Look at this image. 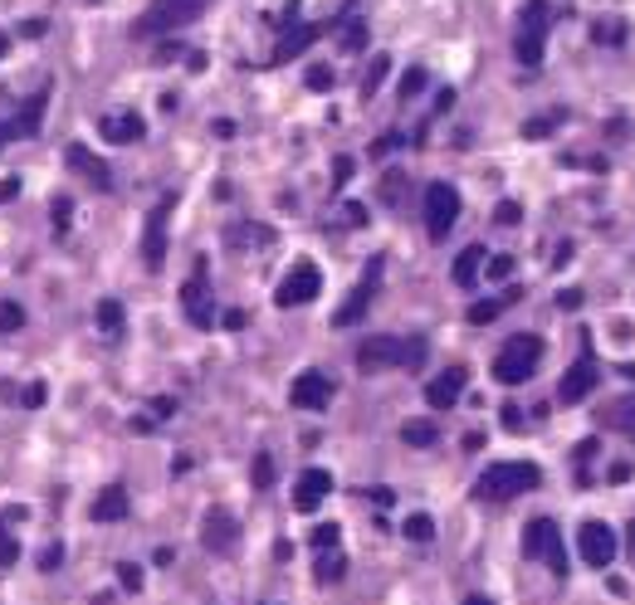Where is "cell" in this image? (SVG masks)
I'll use <instances>...</instances> for the list:
<instances>
[{
  "mask_svg": "<svg viewBox=\"0 0 635 605\" xmlns=\"http://www.w3.org/2000/svg\"><path fill=\"white\" fill-rule=\"evenodd\" d=\"M201 542H206V552H215V556H230L239 547V523L225 507H210L206 523H201Z\"/></svg>",
  "mask_w": 635,
  "mask_h": 605,
  "instance_id": "cell-14",
  "label": "cell"
},
{
  "mask_svg": "<svg viewBox=\"0 0 635 605\" xmlns=\"http://www.w3.org/2000/svg\"><path fill=\"white\" fill-rule=\"evenodd\" d=\"M347 176H352V156H338L332 162V186H347Z\"/></svg>",
  "mask_w": 635,
  "mask_h": 605,
  "instance_id": "cell-46",
  "label": "cell"
},
{
  "mask_svg": "<svg viewBox=\"0 0 635 605\" xmlns=\"http://www.w3.org/2000/svg\"><path fill=\"white\" fill-rule=\"evenodd\" d=\"M401 532H406L411 542H430V537H435V517H430V513H411Z\"/></svg>",
  "mask_w": 635,
  "mask_h": 605,
  "instance_id": "cell-30",
  "label": "cell"
},
{
  "mask_svg": "<svg viewBox=\"0 0 635 605\" xmlns=\"http://www.w3.org/2000/svg\"><path fill=\"white\" fill-rule=\"evenodd\" d=\"M20 401H25L30 410H40L44 401H50V386H44V381H30L25 391H20Z\"/></svg>",
  "mask_w": 635,
  "mask_h": 605,
  "instance_id": "cell-38",
  "label": "cell"
},
{
  "mask_svg": "<svg viewBox=\"0 0 635 605\" xmlns=\"http://www.w3.org/2000/svg\"><path fill=\"white\" fill-rule=\"evenodd\" d=\"M44 30H50L44 20H25V25H20V34H30V40H34V34H44Z\"/></svg>",
  "mask_w": 635,
  "mask_h": 605,
  "instance_id": "cell-56",
  "label": "cell"
},
{
  "mask_svg": "<svg viewBox=\"0 0 635 605\" xmlns=\"http://www.w3.org/2000/svg\"><path fill=\"white\" fill-rule=\"evenodd\" d=\"M59 556H64L59 547H44V552H40V572H54V566H59Z\"/></svg>",
  "mask_w": 635,
  "mask_h": 605,
  "instance_id": "cell-52",
  "label": "cell"
},
{
  "mask_svg": "<svg viewBox=\"0 0 635 605\" xmlns=\"http://www.w3.org/2000/svg\"><path fill=\"white\" fill-rule=\"evenodd\" d=\"M562 123V113H547V117H533V123H523V137L528 142H537V137H547V132H553Z\"/></svg>",
  "mask_w": 635,
  "mask_h": 605,
  "instance_id": "cell-33",
  "label": "cell"
},
{
  "mask_svg": "<svg viewBox=\"0 0 635 605\" xmlns=\"http://www.w3.org/2000/svg\"><path fill=\"white\" fill-rule=\"evenodd\" d=\"M93 523H117V517H127V489L123 483H107V489L93 498Z\"/></svg>",
  "mask_w": 635,
  "mask_h": 605,
  "instance_id": "cell-23",
  "label": "cell"
},
{
  "mask_svg": "<svg viewBox=\"0 0 635 605\" xmlns=\"http://www.w3.org/2000/svg\"><path fill=\"white\" fill-rule=\"evenodd\" d=\"M401 172H387V176H381V200H391V205H397L401 200Z\"/></svg>",
  "mask_w": 635,
  "mask_h": 605,
  "instance_id": "cell-42",
  "label": "cell"
},
{
  "mask_svg": "<svg viewBox=\"0 0 635 605\" xmlns=\"http://www.w3.org/2000/svg\"><path fill=\"white\" fill-rule=\"evenodd\" d=\"M523 556L547 562L557 576H567V542H562V532H557L553 517H533V523L523 527Z\"/></svg>",
  "mask_w": 635,
  "mask_h": 605,
  "instance_id": "cell-6",
  "label": "cell"
},
{
  "mask_svg": "<svg viewBox=\"0 0 635 605\" xmlns=\"http://www.w3.org/2000/svg\"><path fill=\"white\" fill-rule=\"evenodd\" d=\"M391 147H401V137H397V132H387V137H381V142H377V147H371V152H377V156H387Z\"/></svg>",
  "mask_w": 635,
  "mask_h": 605,
  "instance_id": "cell-54",
  "label": "cell"
},
{
  "mask_svg": "<svg viewBox=\"0 0 635 605\" xmlns=\"http://www.w3.org/2000/svg\"><path fill=\"white\" fill-rule=\"evenodd\" d=\"M93 322H98V332H103V337H117V332L127 328V308H123L117 298H103V302H98V312H93Z\"/></svg>",
  "mask_w": 635,
  "mask_h": 605,
  "instance_id": "cell-25",
  "label": "cell"
},
{
  "mask_svg": "<svg viewBox=\"0 0 635 605\" xmlns=\"http://www.w3.org/2000/svg\"><path fill=\"white\" fill-rule=\"evenodd\" d=\"M176 210V196H162V205L147 215V235H142V264H147L152 274L166 264V220H172Z\"/></svg>",
  "mask_w": 635,
  "mask_h": 605,
  "instance_id": "cell-12",
  "label": "cell"
},
{
  "mask_svg": "<svg viewBox=\"0 0 635 605\" xmlns=\"http://www.w3.org/2000/svg\"><path fill=\"white\" fill-rule=\"evenodd\" d=\"M401 440L416 444V450H430L440 440V430H435V420H411V425H401Z\"/></svg>",
  "mask_w": 635,
  "mask_h": 605,
  "instance_id": "cell-26",
  "label": "cell"
},
{
  "mask_svg": "<svg viewBox=\"0 0 635 605\" xmlns=\"http://www.w3.org/2000/svg\"><path fill=\"white\" fill-rule=\"evenodd\" d=\"M142 132H147V123H142L137 113H107L98 123V137L103 142H117V147H133V142H142Z\"/></svg>",
  "mask_w": 635,
  "mask_h": 605,
  "instance_id": "cell-20",
  "label": "cell"
},
{
  "mask_svg": "<svg viewBox=\"0 0 635 605\" xmlns=\"http://www.w3.org/2000/svg\"><path fill=\"white\" fill-rule=\"evenodd\" d=\"M547 25H553V0H523V15H518V40H513V54H518V64H528V69H537V64H543Z\"/></svg>",
  "mask_w": 635,
  "mask_h": 605,
  "instance_id": "cell-4",
  "label": "cell"
},
{
  "mask_svg": "<svg viewBox=\"0 0 635 605\" xmlns=\"http://www.w3.org/2000/svg\"><path fill=\"white\" fill-rule=\"evenodd\" d=\"M454 220H460V191L450 181H430L425 186V235L430 239H445Z\"/></svg>",
  "mask_w": 635,
  "mask_h": 605,
  "instance_id": "cell-7",
  "label": "cell"
},
{
  "mask_svg": "<svg viewBox=\"0 0 635 605\" xmlns=\"http://www.w3.org/2000/svg\"><path fill=\"white\" fill-rule=\"evenodd\" d=\"M308 88H313V93H328V88H332V69H328V64H313V69H308Z\"/></svg>",
  "mask_w": 635,
  "mask_h": 605,
  "instance_id": "cell-39",
  "label": "cell"
},
{
  "mask_svg": "<svg viewBox=\"0 0 635 605\" xmlns=\"http://www.w3.org/2000/svg\"><path fill=\"white\" fill-rule=\"evenodd\" d=\"M289 401L298 410H322L332 401V381L322 377V371H303V377H294V386H289Z\"/></svg>",
  "mask_w": 635,
  "mask_h": 605,
  "instance_id": "cell-17",
  "label": "cell"
},
{
  "mask_svg": "<svg viewBox=\"0 0 635 605\" xmlns=\"http://www.w3.org/2000/svg\"><path fill=\"white\" fill-rule=\"evenodd\" d=\"M582 298H586L582 288H562V293H557V308H562V312H577V308H582Z\"/></svg>",
  "mask_w": 635,
  "mask_h": 605,
  "instance_id": "cell-45",
  "label": "cell"
},
{
  "mask_svg": "<svg viewBox=\"0 0 635 605\" xmlns=\"http://www.w3.org/2000/svg\"><path fill=\"white\" fill-rule=\"evenodd\" d=\"M322 34V25H294V30H284V40L274 44V64H289V59H298Z\"/></svg>",
  "mask_w": 635,
  "mask_h": 605,
  "instance_id": "cell-21",
  "label": "cell"
},
{
  "mask_svg": "<svg viewBox=\"0 0 635 605\" xmlns=\"http://www.w3.org/2000/svg\"><path fill=\"white\" fill-rule=\"evenodd\" d=\"M318 293H322V274H318V264L298 259L294 269L279 278V288H274V302H279V308H303V302H313Z\"/></svg>",
  "mask_w": 635,
  "mask_h": 605,
  "instance_id": "cell-9",
  "label": "cell"
},
{
  "mask_svg": "<svg viewBox=\"0 0 635 605\" xmlns=\"http://www.w3.org/2000/svg\"><path fill=\"white\" fill-rule=\"evenodd\" d=\"M616 532H611L606 523H582L577 532V552H582V562L586 566H596V572H606L611 562H616Z\"/></svg>",
  "mask_w": 635,
  "mask_h": 605,
  "instance_id": "cell-11",
  "label": "cell"
},
{
  "mask_svg": "<svg viewBox=\"0 0 635 605\" xmlns=\"http://www.w3.org/2000/svg\"><path fill=\"white\" fill-rule=\"evenodd\" d=\"M313 547H318V552H332V547H338V527H332V523H318V527H313Z\"/></svg>",
  "mask_w": 635,
  "mask_h": 605,
  "instance_id": "cell-41",
  "label": "cell"
},
{
  "mask_svg": "<svg viewBox=\"0 0 635 605\" xmlns=\"http://www.w3.org/2000/svg\"><path fill=\"white\" fill-rule=\"evenodd\" d=\"M421 361H425V337H362V347H357V371H367V377L391 367L416 371Z\"/></svg>",
  "mask_w": 635,
  "mask_h": 605,
  "instance_id": "cell-1",
  "label": "cell"
},
{
  "mask_svg": "<svg viewBox=\"0 0 635 605\" xmlns=\"http://www.w3.org/2000/svg\"><path fill=\"white\" fill-rule=\"evenodd\" d=\"M342 220H347V225H367V205H357V200H352V205L342 210Z\"/></svg>",
  "mask_w": 635,
  "mask_h": 605,
  "instance_id": "cell-50",
  "label": "cell"
},
{
  "mask_svg": "<svg viewBox=\"0 0 635 605\" xmlns=\"http://www.w3.org/2000/svg\"><path fill=\"white\" fill-rule=\"evenodd\" d=\"M484 274H489V278H509V274H513V259H509V254H489V259H484Z\"/></svg>",
  "mask_w": 635,
  "mask_h": 605,
  "instance_id": "cell-40",
  "label": "cell"
},
{
  "mask_svg": "<svg viewBox=\"0 0 635 605\" xmlns=\"http://www.w3.org/2000/svg\"><path fill=\"white\" fill-rule=\"evenodd\" d=\"M464 377H470V371H464V367H450V371H440V377L425 386V405H430V410H450V405H454V401H460V396H464Z\"/></svg>",
  "mask_w": 635,
  "mask_h": 605,
  "instance_id": "cell-19",
  "label": "cell"
},
{
  "mask_svg": "<svg viewBox=\"0 0 635 605\" xmlns=\"http://www.w3.org/2000/svg\"><path fill=\"white\" fill-rule=\"evenodd\" d=\"M328 493H332V474H328V469H303L298 483H294V507H298V513H313Z\"/></svg>",
  "mask_w": 635,
  "mask_h": 605,
  "instance_id": "cell-18",
  "label": "cell"
},
{
  "mask_svg": "<svg viewBox=\"0 0 635 605\" xmlns=\"http://www.w3.org/2000/svg\"><path fill=\"white\" fill-rule=\"evenodd\" d=\"M421 88H425V69H406V79H401V98L411 103Z\"/></svg>",
  "mask_w": 635,
  "mask_h": 605,
  "instance_id": "cell-37",
  "label": "cell"
},
{
  "mask_svg": "<svg viewBox=\"0 0 635 605\" xmlns=\"http://www.w3.org/2000/svg\"><path fill=\"white\" fill-rule=\"evenodd\" d=\"M484 259H489V254L479 249V245H470L460 259H454V284H460V288H474L479 274H484Z\"/></svg>",
  "mask_w": 635,
  "mask_h": 605,
  "instance_id": "cell-24",
  "label": "cell"
},
{
  "mask_svg": "<svg viewBox=\"0 0 635 605\" xmlns=\"http://www.w3.org/2000/svg\"><path fill=\"white\" fill-rule=\"evenodd\" d=\"M20 562V542L15 532H5V523H0V566H15Z\"/></svg>",
  "mask_w": 635,
  "mask_h": 605,
  "instance_id": "cell-35",
  "label": "cell"
},
{
  "mask_svg": "<svg viewBox=\"0 0 635 605\" xmlns=\"http://www.w3.org/2000/svg\"><path fill=\"white\" fill-rule=\"evenodd\" d=\"M537 361H543V337H533V332H518V337H509V342L499 347V357H494V377L503 386H523L537 371Z\"/></svg>",
  "mask_w": 635,
  "mask_h": 605,
  "instance_id": "cell-3",
  "label": "cell"
},
{
  "mask_svg": "<svg viewBox=\"0 0 635 605\" xmlns=\"http://www.w3.org/2000/svg\"><path fill=\"white\" fill-rule=\"evenodd\" d=\"M377 284H381V254L377 259H367V274H362V284L347 293V302L338 312H332V328H352V322H362V312H367V302L371 293H377Z\"/></svg>",
  "mask_w": 635,
  "mask_h": 605,
  "instance_id": "cell-13",
  "label": "cell"
},
{
  "mask_svg": "<svg viewBox=\"0 0 635 605\" xmlns=\"http://www.w3.org/2000/svg\"><path fill=\"white\" fill-rule=\"evenodd\" d=\"M518 215H523L518 205H513V200H503L499 210H494V220H499V225H518Z\"/></svg>",
  "mask_w": 635,
  "mask_h": 605,
  "instance_id": "cell-47",
  "label": "cell"
},
{
  "mask_svg": "<svg viewBox=\"0 0 635 605\" xmlns=\"http://www.w3.org/2000/svg\"><path fill=\"white\" fill-rule=\"evenodd\" d=\"M626 556H630V566H635V523L626 527Z\"/></svg>",
  "mask_w": 635,
  "mask_h": 605,
  "instance_id": "cell-57",
  "label": "cell"
},
{
  "mask_svg": "<svg viewBox=\"0 0 635 605\" xmlns=\"http://www.w3.org/2000/svg\"><path fill=\"white\" fill-rule=\"evenodd\" d=\"M513 298H518V293H503V298H489V302H474V308H470V322H474V328H484V322H494L499 318V312L503 308H509V302Z\"/></svg>",
  "mask_w": 635,
  "mask_h": 605,
  "instance_id": "cell-27",
  "label": "cell"
},
{
  "mask_svg": "<svg viewBox=\"0 0 635 605\" xmlns=\"http://www.w3.org/2000/svg\"><path fill=\"white\" fill-rule=\"evenodd\" d=\"M64 156H69V166H74V172H79L83 181H89L93 191H103V196H107V191L117 186V181H113V172H107V162H103L98 152H89V147H79V142H74V147H69Z\"/></svg>",
  "mask_w": 635,
  "mask_h": 605,
  "instance_id": "cell-16",
  "label": "cell"
},
{
  "mask_svg": "<svg viewBox=\"0 0 635 605\" xmlns=\"http://www.w3.org/2000/svg\"><path fill=\"white\" fill-rule=\"evenodd\" d=\"M362 44H367V25H362V20H347V25H342V50L357 54Z\"/></svg>",
  "mask_w": 635,
  "mask_h": 605,
  "instance_id": "cell-32",
  "label": "cell"
},
{
  "mask_svg": "<svg viewBox=\"0 0 635 605\" xmlns=\"http://www.w3.org/2000/svg\"><path fill=\"white\" fill-rule=\"evenodd\" d=\"M602 420H606V430H616V434H626V440H635V391L616 396V401H606Z\"/></svg>",
  "mask_w": 635,
  "mask_h": 605,
  "instance_id": "cell-22",
  "label": "cell"
},
{
  "mask_svg": "<svg viewBox=\"0 0 635 605\" xmlns=\"http://www.w3.org/2000/svg\"><path fill=\"white\" fill-rule=\"evenodd\" d=\"M592 34H596V44H621L626 40V25H621V20H602Z\"/></svg>",
  "mask_w": 635,
  "mask_h": 605,
  "instance_id": "cell-36",
  "label": "cell"
},
{
  "mask_svg": "<svg viewBox=\"0 0 635 605\" xmlns=\"http://www.w3.org/2000/svg\"><path fill=\"white\" fill-rule=\"evenodd\" d=\"M592 391H596V361H592V352H582V357L567 367V377H562L557 401H562V405H577V401H586Z\"/></svg>",
  "mask_w": 635,
  "mask_h": 605,
  "instance_id": "cell-15",
  "label": "cell"
},
{
  "mask_svg": "<svg viewBox=\"0 0 635 605\" xmlns=\"http://www.w3.org/2000/svg\"><path fill=\"white\" fill-rule=\"evenodd\" d=\"M182 308H186V318L196 322V328H215V308H210V269H206V259L191 269L186 288H182Z\"/></svg>",
  "mask_w": 635,
  "mask_h": 605,
  "instance_id": "cell-10",
  "label": "cell"
},
{
  "mask_svg": "<svg viewBox=\"0 0 635 605\" xmlns=\"http://www.w3.org/2000/svg\"><path fill=\"white\" fill-rule=\"evenodd\" d=\"M44 113H50V88L30 93V98L20 103L10 117H0V147H10V142H25V137H34V132L44 127Z\"/></svg>",
  "mask_w": 635,
  "mask_h": 605,
  "instance_id": "cell-8",
  "label": "cell"
},
{
  "mask_svg": "<svg viewBox=\"0 0 635 605\" xmlns=\"http://www.w3.org/2000/svg\"><path fill=\"white\" fill-rule=\"evenodd\" d=\"M5 50H10V34H5V30H0V54H5Z\"/></svg>",
  "mask_w": 635,
  "mask_h": 605,
  "instance_id": "cell-59",
  "label": "cell"
},
{
  "mask_svg": "<svg viewBox=\"0 0 635 605\" xmlns=\"http://www.w3.org/2000/svg\"><path fill=\"white\" fill-rule=\"evenodd\" d=\"M69 215H74V205H69V196L54 200V235H69Z\"/></svg>",
  "mask_w": 635,
  "mask_h": 605,
  "instance_id": "cell-43",
  "label": "cell"
},
{
  "mask_svg": "<svg viewBox=\"0 0 635 605\" xmlns=\"http://www.w3.org/2000/svg\"><path fill=\"white\" fill-rule=\"evenodd\" d=\"M249 479H255V489H269V483H274V454H255Z\"/></svg>",
  "mask_w": 635,
  "mask_h": 605,
  "instance_id": "cell-34",
  "label": "cell"
},
{
  "mask_svg": "<svg viewBox=\"0 0 635 605\" xmlns=\"http://www.w3.org/2000/svg\"><path fill=\"white\" fill-rule=\"evenodd\" d=\"M117 581H123L127 591H142V566H133V562H117Z\"/></svg>",
  "mask_w": 635,
  "mask_h": 605,
  "instance_id": "cell-44",
  "label": "cell"
},
{
  "mask_svg": "<svg viewBox=\"0 0 635 605\" xmlns=\"http://www.w3.org/2000/svg\"><path fill=\"white\" fill-rule=\"evenodd\" d=\"M15 196H20V176H5V181H0V205L15 200Z\"/></svg>",
  "mask_w": 635,
  "mask_h": 605,
  "instance_id": "cell-49",
  "label": "cell"
},
{
  "mask_svg": "<svg viewBox=\"0 0 635 605\" xmlns=\"http://www.w3.org/2000/svg\"><path fill=\"white\" fill-rule=\"evenodd\" d=\"M201 10H206V0H152V5L137 15L133 34H137V40H152V34H172V30L191 25Z\"/></svg>",
  "mask_w": 635,
  "mask_h": 605,
  "instance_id": "cell-5",
  "label": "cell"
},
{
  "mask_svg": "<svg viewBox=\"0 0 635 605\" xmlns=\"http://www.w3.org/2000/svg\"><path fill=\"white\" fill-rule=\"evenodd\" d=\"M464 605H494V600H489V596H470V600H464Z\"/></svg>",
  "mask_w": 635,
  "mask_h": 605,
  "instance_id": "cell-58",
  "label": "cell"
},
{
  "mask_svg": "<svg viewBox=\"0 0 635 605\" xmlns=\"http://www.w3.org/2000/svg\"><path fill=\"white\" fill-rule=\"evenodd\" d=\"M367 498L377 507H391V503H397V493H391V489H367Z\"/></svg>",
  "mask_w": 635,
  "mask_h": 605,
  "instance_id": "cell-51",
  "label": "cell"
},
{
  "mask_svg": "<svg viewBox=\"0 0 635 605\" xmlns=\"http://www.w3.org/2000/svg\"><path fill=\"white\" fill-rule=\"evenodd\" d=\"M503 425L518 434V430H523V410H518V405H503Z\"/></svg>",
  "mask_w": 635,
  "mask_h": 605,
  "instance_id": "cell-48",
  "label": "cell"
},
{
  "mask_svg": "<svg viewBox=\"0 0 635 605\" xmlns=\"http://www.w3.org/2000/svg\"><path fill=\"white\" fill-rule=\"evenodd\" d=\"M387 74H391V59H387V54H377V59H371V69H367V79H362V98H371V93L387 83Z\"/></svg>",
  "mask_w": 635,
  "mask_h": 605,
  "instance_id": "cell-29",
  "label": "cell"
},
{
  "mask_svg": "<svg viewBox=\"0 0 635 605\" xmlns=\"http://www.w3.org/2000/svg\"><path fill=\"white\" fill-rule=\"evenodd\" d=\"M592 454H596V440H582L577 444V464H592Z\"/></svg>",
  "mask_w": 635,
  "mask_h": 605,
  "instance_id": "cell-55",
  "label": "cell"
},
{
  "mask_svg": "<svg viewBox=\"0 0 635 605\" xmlns=\"http://www.w3.org/2000/svg\"><path fill=\"white\" fill-rule=\"evenodd\" d=\"M313 572H318V581H322V586H332V581H342V572H347V562H342V552H338V547H332V552H322V556H318V566H313Z\"/></svg>",
  "mask_w": 635,
  "mask_h": 605,
  "instance_id": "cell-28",
  "label": "cell"
},
{
  "mask_svg": "<svg viewBox=\"0 0 635 605\" xmlns=\"http://www.w3.org/2000/svg\"><path fill=\"white\" fill-rule=\"evenodd\" d=\"M172 410H176V401H172V396H162V401H152V415H157V420H166V415H172Z\"/></svg>",
  "mask_w": 635,
  "mask_h": 605,
  "instance_id": "cell-53",
  "label": "cell"
},
{
  "mask_svg": "<svg viewBox=\"0 0 635 605\" xmlns=\"http://www.w3.org/2000/svg\"><path fill=\"white\" fill-rule=\"evenodd\" d=\"M537 483H543V469L528 464V459H499V464H489L484 474H479L474 493L484 503H509L518 498V493H533Z\"/></svg>",
  "mask_w": 635,
  "mask_h": 605,
  "instance_id": "cell-2",
  "label": "cell"
},
{
  "mask_svg": "<svg viewBox=\"0 0 635 605\" xmlns=\"http://www.w3.org/2000/svg\"><path fill=\"white\" fill-rule=\"evenodd\" d=\"M25 328V308L20 302H0V332H20Z\"/></svg>",
  "mask_w": 635,
  "mask_h": 605,
  "instance_id": "cell-31",
  "label": "cell"
}]
</instances>
